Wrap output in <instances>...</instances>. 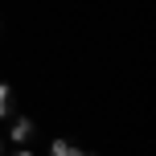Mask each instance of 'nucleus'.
I'll use <instances>...</instances> for the list:
<instances>
[{"mask_svg": "<svg viewBox=\"0 0 156 156\" xmlns=\"http://www.w3.org/2000/svg\"><path fill=\"white\" fill-rule=\"evenodd\" d=\"M12 119V127H8V140L12 144H29L33 140V132H37V123L33 119H25V115H8Z\"/></svg>", "mask_w": 156, "mask_h": 156, "instance_id": "1", "label": "nucleus"}, {"mask_svg": "<svg viewBox=\"0 0 156 156\" xmlns=\"http://www.w3.org/2000/svg\"><path fill=\"white\" fill-rule=\"evenodd\" d=\"M78 152H82V148H78L74 140H54V144H49V156H78Z\"/></svg>", "mask_w": 156, "mask_h": 156, "instance_id": "2", "label": "nucleus"}, {"mask_svg": "<svg viewBox=\"0 0 156 156\" xmlns=\"http://www.w3.org/2000/svg\"><path fill=\"white\" fill-rule=\"evenodd\" d=\"M8 115H12V86L0 82V119H8Z\"/></svg>", "mask_w": 156, "mask_h": 156, "instance_id": "3", "label": "nucleus"}, {"mask_svg": "<svg viewBox=\"0 0 156 156\" xmlns=\"http://www.w3.org/2000/svg\"><path fill=\"white\" fill-rule=\"evenodd\" d=\"M12 156H33V152H29V148H16V152H12Z\"/></svg>", "mask_w": 156, "mask_h": 156, "instance_id": "4", "label": "nucleus"}, {"mask_svg": "<svg viewBox=\"0 0 156 156\" xmlns=\"http://www.w3.org/2000/svg\"><path fill=\"white\" fill-rule=\"evenodd\" d=\"M78 156H99V152H78Z\"/></svg>", "mask_w": 156, "mask_h": 156, "instance_id": "5", "label": "nucleus"}, {"mask_svg": "<svg viewBox=\"0 0 156 156\" xmlns=\"http://www.w3.org/2000/svg\"><path fill=\"white\" fill-rule=\"evenodd\" d=\"M0 156H4V140H0Z\"/></svg>", "mask_w": 156, "mask_h": 156, "instance_id": "6", "label": "nucleus"}]
</instances>
